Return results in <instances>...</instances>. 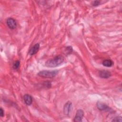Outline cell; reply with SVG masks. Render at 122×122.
I'll use <instances>...</instances> for the list:
<instances>
[{
  "label": "cell",
  "mask_w": 122,
  "mask_h": 122,
  "mask_svg": "<svg viewBox=\"0 0 122 122\" xmlns=\"http://www.w3.org/2000/svg\"><path fill=\"white\" fill-rule=\"evenodd\" d=\"M64 58L62 55H58L54 58L50 59L46 61L45 63L46 66L48 67H55L63 63Z\"/></svg>",
  "instance_id": "6da1fadb"
},
{
  "label": "cell",
  "mask_w": 122,
  "mask_h": 122,
  "mask_svg": "<svg viewBox=\"0 0 122 122\" xmlns=\"http://www.w3.org/2000/svg\"><path fill=\"white\" fill-rule=\"evenodd\" d=\"M58 71L57 70L54 71H48L43 70L40 71L38 72V75L40 77L46 78H51L54 77L57 74Z\"/></svg>",
  "instance_id": "7a4b0ae2"
},
{
  "label": "cell",
  "mask_w": 122,
  "mask_h": 122,
  "mask_svg": "<svg viewBox=\"0 0 122 122\" xmlns=\"http://www.w3.org/2000/svg\"><path fill=\"white\" fill-rule=\"evenodd\" d=\"M72 103L70 101L67 102L63 107V113L65 115H69L72 110Z\"/></svg>",
  "instance_id": "3957f363"
},
{
  "label": "cell",
  "mask_w": 122,
  "mask_h": 122,
  "mask_svg": "<svg viewBox=\"0 0 122 122\" xmlns=\"http://www.w3.org/2000/svg\"><path fill=\"white\" fill-rule=\"evenodd\" d=\"M84 116V112L82 110L79 109L77 111L76 115L74 118V121L75 122H82V119Z\"/></svg>",
  "instance_id": "277c9868"
},
{
  "label": "cell",
  "mask_w": 122,
  "mask_h": 122,
  "mask_svg": "<svg viewBox=\"0 0 122 122\" xmlns=\"http://www.w3.org/2000/svg\"><path fill=\"white\" fill-rule=\"evenodd\" d=\"M7 24L8 27L11 30H14L17 26V23L15 19L12 18H9L7 20Z\"/></svg>",
  "instance_id": "5b68a950"
},
{
  "label": "cell",
  "mask_w": 122,
  "mask_h": 122,
  "mask_svg": "<svg viewBox=\"0 0 122 122\" xmlns=\"http://www.w3.org/2000/svg\"><path fill=\"white\" fill-rule=\"evenodd\" d=\"M97 108L100 111H109L110 110V108L106 104L100 102H98L96 104Z\"/></svg>",
  "instance_id": "8992f818"
},
{
  "label": "cell",
  "mask_w": 122,
  "mask_h": 122,
  "mask_svg": "<svg viewBox=\"0 0 122 122\" xmlns=\"http://www.w3.org/2000/svg\"><path fill=\"white\" fill-rule=\"evenodd\" d=\"M99 76L100 77L104 79H107L111 77V72L107 70H102L99 71Z\"/></svg>",
  "instance_id": "52a82bcc"
},
{
  "label": "cell",
  "mask_w": 122,
  "mask_h": 122,
  "mask_svg": "<svg viewBox=\"0 0 122 122\" xmlns=\"http://www.w3.org/2000/svg\"><path fill=\"white\" fill-rule=\"evenodd\" d=\"M39 49H40V44L36 43L30 50L29 51V54L30 55H33L36 54L38 51Z\"/></svg>",
  "instance_id": "ba28073f"
},
{
  "label": "cell",
  "mask_w": 122,
  "mask_h": 122,
  "mask_svg": "<svg viewBox=\"0 0 122 122\" xmlns=\"http://www.w3.org/2000/svg\"><path fill=\"white\" fill-rule=\"evenodd\" d=\"M23 100L25 104L27 105H31L33 101L32 97L28 94H25L24 95Z\"/></svg>",
  "instance_id": "9c48e42d"
},
{
  "label": "cell",
  "mask_w": 122,
  "mask_h": 122,
  "mask_svg": "<svg viewBox=\"0 0 122 122\" xmlns=\"http://www.w3.org/2000/svg\"><path fill=\"white\" fill-rule=\"evenodd\" d=\"M102 64L104 66L107 67H112L113 65V62L111 60L106 59V60H104L102 61Z\"/></svg>",
  "instance_id": "30bf717a"
},
{
  "label": "cell",
  "mask_w": 122,
  "mask_h": 122,
  "mask_svg": "<svg viewBox=\"0 0 122 122\" xmlns=\"http://www.w3.org/2000/svg\"><path fill=\"white\" fill-rule=\"evenodd\" d=\"M20 64V62L19 61H16L13 64V68L14 70H17L19 68Z\"/></svg>",
  "instance_id": "8fae6325"
},
{
  "label": "cell",
  "mask_w": 122,
  "mask_h": 122,
  "mask_svg": "<svg viewBox=\"0 0 122 122\" xmlns=\"http://www.w3.org/2000/svg\"><path fill=\"white\" fill-rule=\"evenodd\" d=\"M65 51L67 54H71L72 51V48L71 46H68L66 48Z\"/></svg>",
  "instance_id": "7c38bea8"
},
{
  "label": "cell",
  "mask_w": 122,
  "mask_h": 122,
  "mask_svg": "<svg viewBox=\"0 0 122 122\" xmlns=\"http://www.w3.org/2000/svg\"><path fill=\"white\" fill-rule=\"evenodd\" d=\"M112 122H122V117L121 116H118V117H116L115 118H114Z\"/></svg>",
  "instance_id": "4fadbf2b"
},
{
  "label": "cell",
  "mask_w": 122,
  "mask_h": 122,
  "mask_svg": "<svg viewBox=\"0 0 122 122\" xmlns=\"http://www.w3.org/2000/svg\"><path fill=\"white\" fill-rule=\"evenodd\" d=\"M100 3H101V1H99V0H95V1H93L92 2V5L93 6H97L98 5H99L100 4Z\"/></svg>",
  "instance_id": "5bb4252c"
},
{
  "label": "cell",
  "mask_w": 122,
  "mask_h": 122,
  "mask_svg": "<svg viewBox=\"0 0 122 122\" xmlns=\"http://www.w3.org/2000/svg\"><path fill=\"white\" fill-rule=\"evenodd\" d=\"M4 115V112L3 109L2 108H0V116L3 117Z\"/></svg>",
  "instance_id": "9a60e30c"
}]
</instances>
